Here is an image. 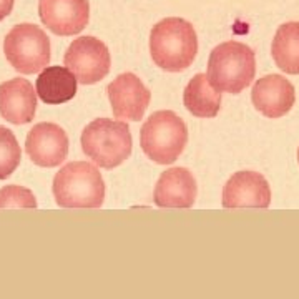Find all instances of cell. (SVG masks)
<instances>
[{
    "label": "cell",
    "instance_id": "cell-1",
    "mask_svg": "<svg viewBox=\"0 0 299 299\" xmlns=\"http://www.w3.org/2000/svg\"><path fill=\"white\" fill-rule=\"evenodd\" d=\"M150 53L160 69L186 70L198 53V37L193 25L180 17L160 20L150 33Z\"/></svg>",
    "mask_w": 299,
    "mask_h": 299
},
{
    "label": "cell",
    "instance_id": "cell-2",
    "mask_svg": "<svg viewBox=\"0 0 299 299\" xmlns=\"http://www.w3.org/2000/svg\"><path fill=\"white\" fill-rule=\"evenodd\" d=\"M254 73V52L246 44L230 40L223 42L211 52L206 77L218 92L238 95L251 85Z\"/></svg>",
    "mask_w": 299,
    "mask_h": 299
},
{
    "label": "cell",
    "instance_id": "cell-3",
    "mask_svg": "<svg viewBox=\"0 0 299 299\" xmlns=\"http://www.w3.org/2000/svg\"><path fill=\"white\" fill-rule=\"evenodd\" d=\"M52 191L60 208H100L105 200L100 170L87 161H71L60 168Z\"/></svg>",
    "mask_w": 299,
    "mask_h": 299
},
{
    "label": "cell",
    "instance_id": "cell-4",
    "mask_svg": "<svg viewBox=\"0 0 299 299\" xmlns=\"http://www.w3.org/2000/svg\"><path fill=\"white\" fill-rule=\"evenodd\" d=\"M82 148L96 166L113 170L132 155V133L125 121L96 118L82 133Z\"/></svg>",
    "mask_w": 299,
    "mask_h": 299
},
{
    "label": "cell",
    "instance_id": "cell-5",
    "mask_svg": "<svg viewBox=\"0 0 299 299\" xmlns=\"http://www.w3.org/2000/svg\"><path fill=\"white\" fill-rule=\"evenodd\" d=\"M188 143L186 123L171 110H160L148 116L140 132L143 153L158 165H171Z\"/></svg>",
    "mask_w": 299,
    "mask_h": 299
},
{
    "label": "cell",
    "instance_id": "cell-6",
    "mask_svg": "<svg viewBox=\"0 0 299 299\" xmlns=\"http://www.w3.org/2000/svg\"><path fill=\"white\" fill-rule=\"evenodd\" d=\"M3 52L17 71L37 73L50 63V40L39 25L19 23L7 33Z\"/></svg>",
    "mask_w": 299,
    "mask_h": 299
},
{
    "label": "cell",
    "instance_id": "cell-7",
    "mask_svg": "<svg viewBox=\"0 0 299 299\" xmlns=\"http://www.w3.org/2000/svg\"><path fill=\"white\" fill-rule=\"evenodd\" d=\"M63 63L77 77L78 83L92 85L103 80L110 71L112 57L107 45L92 35L78 37L69 45Z\"/></svg>",
    "mask_w": 299,
    "mask_h": 299
},
{
    "label": "cell",
    "instance_id": "cell-8",
    "mask_svg": "<svg viewBox=\"0 0 299 299\" xmlns=\"http://www.w3.org/2000/svg\"><path fill=\"white\" fill-rule=\"evenodd\" d=\"M113 115L118 120L138 121L143 118L150 105L151 93L137 75L121 73L107 87Z\"/></svg>",
    "mask_w": 299,
    "mask_h": 299
},
{
    "label": "cell",
    "instance_id": "cell-9",
    "mask_svg": "<svg viewBox=\"0 0 299 299\" xmlns=\"http://www.w3.org/2000/svg\"><path fill=\"white\" fill-rule=\"evenodd\" d=\"M271 205V188L258 171L243 170L234 173L223 188V208H259Z\"/></svg>",
    "mask_w": 299,
    "mask_h": 299
},
{
    "label": "cell",
    "instance_id": "cell-10",
    "mask_svg": "<svg viewBox=\"0 0 299 299\" xmlns=\"http://www.w3.org/2000/svg\"><path fill=\"white\" fill-rule=\"evenodd\" d=\"M25 151L37 166H60L69 155V137L55 123H39L27 135Z\"/></svg>",
    "mask_w": 299,
    "mask_h": 299
},
{
    "label": "cell",
    "instance_id": "cell-11",
    "mask_svg": "<svg viewBox=\"0 0 299 299\" xmlns=\"http://www.w3.org/2000/svg\"><path fill=\"white\" fill-rule=\"evenodd\" d=\"M39 15L45 27L60 37L77 35L90 19L88 0H40Z\"/></svg>",
    "mask_w": 299,
    "mask_h": 299
},
{
    "label": "cell",
    "instance_id": "cell-12",
    "mask_svg": "<svg viewBox=\"0 0 299 299\" xmlns=\"http://www.w3.org/2000/svg\"><path fill=\"white\" fill-rule=\"evenodd\" d=\"M251 102L268 118H279L293 108L296 92L293 83L281 75H266L256 80L251 90Z\"/></svg>",
    "mask_w": 299,
    "mask_h": 299
},
{
    "label": "cell",
    "instance_id": "cell-13",
    "mask_svg": "<svg viewBox=\"0 0 299 299\" xmlns=\"http://www.w3.org/2000/svg\"><path fill=\"white\" fill-rule=\"evenodd\" d=\"M37 112V90L25 78H12L0 85V116L14 125L30 123Z\"/></svg>",
    "mask_w": 299,
    "mask_h": 299
},
{
    "label": "cell",
    "instance_id": "cell-14",
    "mask_svg": "<svg viewBox=\"0 0 299 299\" xmlns=\"http://www.w3.org/2000/svg\"><path fill=\"white\" fill-rule=\"evenodd\" d=\"M196 193V181L191 171L186 168H170L158 178L153 201L160 208H191Z\"/></svg>",
    "mask_w": 299,
    "mask_h": 299
},
{
    "label": "cell",
    "instance_id": "cell-15",
    "mask_svg": "<svg viewBox=\"0 0 299 299\" xmlns=\"http://www.w3.org/2000/svg\"><path fill=\"white\" fill-rule=\"evenodd\" d=\"M78 80L70 69L60 65L45 67L35 83L37 95L47 105H60L77 95Z\"/></svg>",
    "mask_w": 299,
    "mask_h": 299
},
{
    "label": "cell",
    "instance_id": "cell-16",
    "mask_svg": "<svg viewBox=\"0 0 299 299\" xmlns=\"http://www.w3.org/2000/svg\"><path fill=\"white\" fill-rule=\"evenodd\" d=\"M186 110L198 118H213L221 108V92H218L205 73H198L188 82L183 93Z\"/></svg>",
    "mask_w": 299,
    "mask_h": 299
},
{
    "label": "cell",
    "instance_id": "cell-17",
    "mask_svg": "<svg viewBox=\"0 0 299 299\" xmlns=\"http://www.w3.org/2000/svg\"><path fill=\"white\" fill-rule=\"evenodd\" d=\"M276 67L288 75H299V22L279 25L271 44Z\"/></svg>",
    "mask_w": 299,
    "mask_h": 299
},
{
    "label": "cell",
    "instance_id": "cell-18",
    "mask_svg": "<svg viewBox=\"0 0 299 299\" xmlns=\"http://www.w3.org/2000/svg\"><path fill=\"white\" fill-rule=\"evenodd\" d=\"M22 150L15 135L0 125V180H7L19 168Z\"/></svg>",
    "mask_w": 299,
    "mask_h": 299
},
{
    "label": "cell",
    "instance_id": "cell-19",
    "mask_svg": "<svg viewBox=\"0 0 299 299\" xmlns=\"http://www.w3.org/2000/svg\"><path fill=\"white\" fill-rule=\"evenodd\" d=\"M0 208H37L35 195L28 188L7 184L0 189Z\"/></svg>",
    "mask_w": 299,
    "mask_h": 299
},
{
    "label": "cell",
    "instance_id": "cell-20",
    "mask_svg": "<svg viewBox=\"0 0 299 299\" xmlns=\"http://www.w3.org/2000/svg\"><path fill=\"white\" fill-rule=\"evenodd\" d=\"M15 0H0V20H3L14 8Z\"/></svg>",
    "mask_w": 299,
    "mask_h": 299
},
{
    "label": "cell",
    "instance_id": "cell-21",
    "mask_svg": "<svg viewBox=\"0 0 299 299\" xmlns=\"http://www.w3.org/2000/svg\"><path fill=\"white\" fill-rule=\"evenodd\" d=\"M298 163H299V148H298Z\"/></svg>",
    "mask_w": 299,
    "mask_h": 299
}]
</instances>
